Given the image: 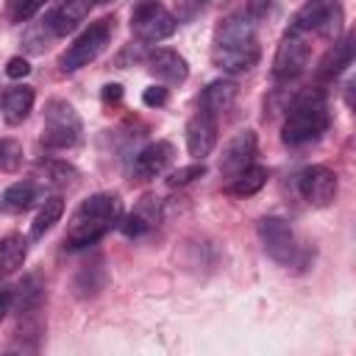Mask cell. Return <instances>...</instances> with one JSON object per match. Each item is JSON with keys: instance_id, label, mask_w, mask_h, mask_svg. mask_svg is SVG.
Wrapping results in <instances>:
<instances>
[{"instance_id": "8fae6325", "label": "cell", "mask_w": 356, "mask_h": 356, "mask_svg": "<svg viewBox=\"0 0 356 356\" xmlns=\"http://www.w3.org/2000/svg\"><path fill=\"white\" fill-rule=\"evenodd\" d=\"M256 147H259V139H256V131L253 128H245V131L234 134L228 139V145L222 147L220 172L225 178H234L236 172H242L245 167H250L253 159H256Z\"/></svg>"}, {"instance_id": "f1b7e54d", "label": "cell", "mask_w": 356, "mask_h": 356, "mask_svg": "<svg viewBox=\"0 0 356 356\" xmlns=\"http://www.w3.org/2000/svg\"><path fill=\"white\" fill-rule=\"evenodd\" d=\"M28 72H31V64H28V58H22V56H14V58H8V61H6V75H8V78L19 81V78H25Z\"/></svg>"}, {"instance_id": "44dd1931", "label": "cell", "mask_w": 356, "mask_h": 356, "mask_svg": "<svg viewBox=\"0 0 356 356\" xmlns=\"http://www.w3.org/2000/svg\"><path fill=\"white\" fill-rule=\"evenodd\" d=\"M14 300H17V314L19 317H31L39 312L42 300H44V284L39 281V275H28L17 292H14Z\"/></svg>"}, {"instance_id": "484cf974", "label": "cell", "mask_w": 356, "mask_h": 356, "mask_svg": "<svg viewBox=\"0 0 356 356\" xmlns=\"http://www.w3.org/2000/svg\"><path fill=\"white\" fill-rule=\"evenodd\" d=\"M203 175H206V164L203 161H195V164H186V167L172 170L167 175V184L170 186H186V184H192L195 178H203Z\"/></svg>"}, {"instance_id": "52a82bcc", "label": "cell", "mask_w": 356, "mask_h": 356, "mask_svg": "<svg viewBox=\"0 0 356 356\" xmlns=\"http://www.w3.org/2000/svg\"><path fill=\"white\" fill-rule=\"evenodd\" d=\"M256 234H259V242H261L264 253L273 261H278L284 267L298 261V239H295L292 225L284 217H273V214L261 217L256 222Z\"/></svg>"}, {"instance_id": "277c9868", "label": "cell", "mask_w": 356, "mask_h": 356, "mask_svg": "<svg viewBox=\"0 0 356 356\" xmlns=\"http://www.w3.org/2000/svg\"><path fill=\"white\" fill-rule=\"evenodd\" d=\"M81 117L75 111L72 103L61 100V97H50L44 103V125H42V142L44 147L53 150H64L81 142Z\"/></svg>"}, {"instance_id": "cb8c5ba5", "label": "cell", "mask_w": 356, "mask_h": 356, "mask_svg": "<svg viewBox=\"0 0 356 356\" xmlns=\"http://www.w3.org/2000/svg\"><path fill=\"white\" fill-rule=\"evenodd\" d=\"M61 214H64V200H61V197H47V200L42 203V209L36 211L33 222H31V236H33V239H42V236L61 220Z\"/></svg>"}, {"instance_id": "836d02e7", "label": "cell", "mask_w": 356, "mask_h": 356, "mask_svg": "<svg viewBox=\"0 0 356 356\" xmlns=\"http://www.w3.org/2000/svg\"><path fill=\"white\" fill-rule=\"evenodd\" d=\"M92 3H108V0H92Z\"/></svg>"}, {"instance_id": "3957f363", "label": "cell", "mask_w": 356, "mask_h": 356, "mask_svg": "<svg viewBox=\"0 0 356 356\" xmlns=\"http://www.w3.org/2000/svg\"><path fill=\"white\" fill-rule=\"evenodd\" d=\"M328 128V103L323 92H303L286 111V120L281 125V139L289 147L309 145L320 139V134Z\"/></svg>"}, {"instance_id": "ba28073f", "label": "cell", "mask_w": 356, "mask_h": 356, "mask_svg": "<svg viewBox=\"0 0 356 356\" xmlns=\"http://www.w3.org/2000/svg\"><path fill=\"white\" fill-rule=\"evenodd\" d=\"M289 31L295 33H323V36H337L342 31V8L337 0H309L295 17Z\"/></svg>"}, {"instance_id": "30bf717a", "label": "cell", "mask_w": 356, "mask_h": 356, "mask_svg": "<svg viewBox=\"0 0 356 356\" xmlns=\"http://www.w3.org/2000/svg\"><path fill=\"white\" fill-rule=\"evenodd\" d=\"M298 189L303 195V200L309 206H317V209H325L334 203L337 197V175L334 170H328L325 164H312L300 172L298 178Z\"/></svg>"}, {"instance_id": "7c38bea8", "label": "cell", "mask_w": 356, "mask_h": 356, "mask_svg": "<svg viewBox=\"0 0 356 356\" xmlns=\"http://www.w3.org/2000/svg\"><path fill=\"white\" fill-rule=\"evenodd\" d=\"M214 142H217V120H214V114L200 108L186 122V150L192 159L203 161L214 150Z\"/></svg>"}, {"instance_id": "83f0119b", "label": "cell", "mask_w": 356, "mask_h": 356, "mask_svg": "<svg viewBox=\"0 0 356 356\" xmlns=\"http://www.w3.org/2000/svg\"><path fill=\"white\" fill-rule=\"evenodd\" d=\"M44 172H47V178H50L53 184H58V186H67V184H72V181L78 178V170H75L72 164H67V161H47V164H44Z\"/></svg>"}, {"instance_id": "ac0fdd59", "label": "cell", "mask_w": 356, "mask_h": 356, "mask_svg": "<svg viewBox=\"0 0 356 356\" xmlns=\"http://www.w3.org/2000/svg\"><path fill=\"white\" fill-rule=\"evenodd\" d=\"M353 61V36H345L342 42H334V47H328V53L320 58V67H317V75L323 81H331L337 78L345 67H350Z\"/></svg>"}, {"instance_id": "6da1fadb", "label": "cell", "mask_w": 356, "mask_h": 356, "mask_svg": "<svg viewBox=\"0 0 356 356\" xmlns=\"http://www.w3.org/2000/svg\"><path fill=\"white\" fill-rule=\"evenodd\" d=\"M261 56L259 39H256V17L250 11L231 14L225 17L217 31H214V44H211V64L222 72H248L256 67Z\"/></svg>"}, {"instance_id": "1f68e13d", "label": "cell", "mask_w": 356, "mask_h": 356, "mask_svg": "<svg viewBox=\"0 0 356 356\" xmlns=\"http://www.w3.org/2000/svg\"><path fill=\"white\" fill-rule=\"evenodd\" d=\"M120 97H122V86H120V83H106V86H103V100H106V103H108V100L117 103Z\"/></svg>"}, {"instance_id": "4316f807", "label": "cell", "mask_w": 356, "mask_h": 356, "mask_svg": "<svg viewBox=\"0 0 356 356\" xmlns=\"http://www.w3.org/2000/svg\"><path fill=\"white\" fill-rule=\"evenodd\" d=\"M44 6H47V0H11L8 17H11V22H28Z\"/></svg>"}, {"instance_id": "d4e9b609", "label": "cell", "mask_w": 356, "mask_h": 356, "mask_svg": "<svg viewBox=\"0 0 356 356\" xmlns=\"http://www.w3.org/2000/svg\"><path fill=\"white\" fill-rule=\"evenodd\" d=\"M22 164V145L17 139H0V170L17 172Z\"/></svg>"}, {"instance_id": "e0dca14e", "label": "cell", "mask_w": 356, "mask_h": 356, "mask_svg": "<svg viewBox=\"0 0 356 356\" xmlns=\"http://www.w3.org/2000/svg\"><path fill=\"white\" fill-rule=\"evenodd\" d=\"M33 100H36V95H33V86H28V83H19V86L6 89V92H3V103H0L3 120H6L8 125H19V122L31 114Z\"/></svg>"}, {"instance_id": "9c48e42d", "label": "cell", "mask_w": 356, "mask_h": 356, "mask_svg": "<svg viewBox=\"0 0 356 356\" xmlns=\"http://www.w3.org/2000/svg\"><path fill=\"white\" fill-rule=\"evenodd\" d=\"M309 42H306V33H295V31H286L278 50H275V58H273V75L278 81H292L298 78L306 64H309Z\"/></svg>"}, {"instance_id": "f546056e", "label": "cell", "mask_w": 356, "mask_h": 356, "mask_svg": "<svg viewBox=\"0 0 356 356\" xmlns=\"http://www.w3.org/2000/svg\"><path fill=\"white\" fill-rule=\"evenodd\" d=\"M142 103L150 106V108H153V106H156V108L164 106V103H167V89H164V86H147V89L142 92Z\"/></svg>"}, {"instance_id": "d6a6232c", "label": "cell", "mask_w": 356, "mask_h": 356, "mask_svg": "<svg viewBox=\"0 0 356 356\" xmlns=\"http://www.w3.org/2000/svg\"><path fill=\"white\" fill-rule=\"evenodd\" d=\"M184 3H189V6H200V3H206V0H184Z\"/></svg>"}, {"instance_id": "7a4b0ae2", "label": "cell", "mask_w": 356, "mask_h": 356, "mask_svg": "<svg viewBox=\"0 0 356 356\" xmlns=\"http://www.w3.org/2000/svg\"><path fill=\"white\" fill-rule=\"evenodd\" d=\"M122 211V200L114 192H97L89 195L86 200H81V206L72 211L67 234H64V245L67 248H86L95 245L106 231H111V225L120 220Z\"/></svg>"}, {"instance_id": "5b68a950", "label": "cell", "mask_w": 356, "mask_h": 356, "mask_svg": "<svg viewBox=\"0 0 356 356\" xmlns=\"http://www.w3.org/2000/svg\"><path fill=\"white\" fill-rule=\"evenodd\" d=\"M111 33H114V19H97V22H92L67 50H64V56H61V70L64 72H75V70H81V67H86L89 61H95L103 50H106V44L111 42Z\"/></svg>"}, {"instance_id": "4dcf8cb0", "label": "cell", "mask_w": 356, "mask_h": 356, "mask_svg": "<svg viewBox=\"0 0 356 356\" xmlns=\"http://www.w3.org/2000/svg\"><path fill=\"white\" fill-rule=\"evenodd\" d=\"M11 306H14V289L11 286H0V320L11 312Z\"/></svg>"}, {"instance_id": "603a6c76", "label": "cell", "mask_w": 356, "mask_h": 356, "mask_svg": "<svg viewBox=\"0 0 356 356\" xmlns=\"http://www.w3.org/2000/svg\"><path fill=\"white\" fill-rule=\"evenodd\" d=\"M264 184H267V167L250 164V167H245L242 172H236V175L231 178L228 192L236 195V197H250V195H256Z\"/></svg>"}, {"instance_id": "8992f818", "label": "cell", "mask_w": 356, "mask_h": 356, "mask_svg": "<svg viewBox=\"0 0 356 356\" xmlns=\"http://www.w3.org/2000/svg\"><path fill=\"white\" fill-rule=\"evenodd\" d=\"M178 28V19L175 14H170L161 3L156 0H139L134 6V14H131V31L139 42H161L167 36H172Z\"/></svg>"}, {"instance_id": "d6986e66", "label": "cell", "mask_w": 356, "mask_h": 356, "mask_svg": "<svg viewBox=\"0 0 356 356\" xmlns=\"http://www.w3.org/2000/svg\"><path fill=\"white\" fill-rule=\"evenodd\" d=\"M236 100V83L234 81H211L206 89H203V97H200V108L209 111V114H225Z\"/></svg>"}, {"instance_id": "ffe728a7", "label": "cell", "mask_w": 356, "mask_h": 356, "mask_svg": "<svg viewBox=\"0 0 356 356\" xmlns=\"http://www.w3.org/2000/svg\"><path fill=\"white\" fill-rule=\"evenodd\" d=\"M36 203V184L17 181L0 192V211L3 214H22Z\"/></svg>"}, {"instance_id": "4fadbf2b", "label": "cell", "mask_w": 356, "mask_h": 356, "mask_svg": "<svg viewBox=\"0 0 356 356\" xmlns=\"http://www.w3.org/2000/svg\"><path fill=\"white\" fill-rule=\"evenodd\" d=\"M172 156H175V147L170 142H164V139L150 142L147 147H142L136 153V159H134V175L142 178V181L156 178V175H161L172 164Z\"/></svg>"}, {"instance_id": "7402d4cb", "label": "cell", "mask_w": 356, "mask_h": 356, "mask_svg": "<svg viewBox=\"0 0 356 356\" xmlns=\"http://www.w3.org/2000/svg\"><path fill=\"white\" fill-rule=\"evenodd\" d=\"M28 256V239L19 234H8L0 239V275H11L22 267Z\"/></svg>"}, {"instance_id": "2e32d148", "label": "cell", "mask_w": 356, "mask_h": 356, "mask_svg": "<svg viewBox=\"0 0 356 356\" xmlns=\"http://www.w3.org/2000/svg\"><path fill=\"white\" fill-rule=\"evenodd\" d=\"M89 8H92V0H61L50 11L44 28L50 31V36H67L70 31L78 28V22H83V17L89 14Z\"/></svg>"}, {"instance_id": "9a60e30c", "label": "cell", "mask_w": 356, "mask_h": 356, "mask_svg": "<svg viewBox=\"0 0 356 356\" xmlns=\"http://www.w3.org/2000/svg\"><path fill=\"white\" fill-rule=\"evenodd\" d=\"M159 214H161V200L156 195H145L136 200V206L128 211V217L122 220V234L136 239V236H145L147 231L156 228L159 222Z\"/></svg>"}, {"instance_id": "5bb4252c", "label": "cell", "mask_w": 356, "mask_h": 356, "mask_svg": "<svg viewBox=\"0 0 356 356\" xmlns=\"http://www.w3.org/2000/svg\"><path fill=\"white\" fill-rule=\"evenodd\" d=\"M147 70L161 81V83H184L189 78V64L178 50L159 47L147 56Z\"/></svg>"}]
</instances>
